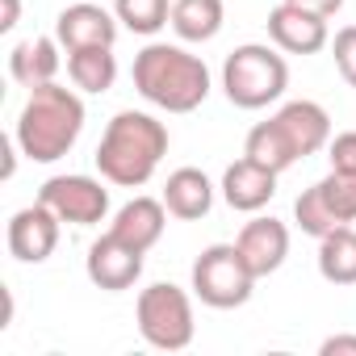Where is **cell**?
<instances>
[{"instance_id":"1","label":"cell","mask_w":356,"mask_h":356,"mask_svg":"<svg viewBox=\"0 0 356 356\" xmlns=\"http://www.w3.org/2000/svg\"><path fill=\"white\" fill-rule=\"evenodd\" d=\"M168 126L143 109H122L105 122L97 143V172L118 189H143L168 155Z\"/></svg>"},{"instance_id":"2","label":"cell","mask_w":356,"mask_h":356,"mask_svg":"<svg viewBox=\"0 0 356 356\" xmlns=\"http://www.w3.org/2000/svg\"><path fill=\"white\" fill-rule=\"evenodd\" d=\"M134 88L147 105L163 113H193L210 97V67L202 55L176 42H147L134 55Z\"/></svg>"},{"instance_id":"3","label":"cell","mask_w":356,"mask_h":356,"mask_svg":"<svg viewBox=\"0 0 356 356\" xmlns=\"http://www.w3.org/2000/svg\"><path fill=\"white\" fill-rule=\"evenodd\" d=\"M84 134V97L80 88H67V84H42V88H30L22 113H17V126H13V138L22 147V155L30 163H55L63 159Z\"/></svg>"},{"instance_id":"4","label":"cell","mask_w":356,"mask_h":356,"mask_svg":"<svg viewBox=\"0 0 356 356\" xmlns=\"http://www.w3.org/2000/svg\"><path fill=\"white\" fill-rule=\"evenodd\" d=\"M327 143H331V113L318 101H285L268 122H256L248 130L243 155L273 172H285L298 159L323 151Z\"/></svg>"},{"instance_id":"5","label":"cell","mask_w":356,"mask_h":356,"mask_svg":"<svg viewBox=\"0 0 356 356\" xmlns=\"http://www.w3.org/2000/svg\"><path fill=\"white\" fill-rule=\"evenodd\" d=\"M289 88V63L268 42H243L222 63V92L235 109H268Z\"/></svg>"},{"instance_id":"6","label":"cell","mask_w":356,"mask_h":356,"mask_svg":"<svg viewBox=\"0 0 356 356\" xmlns=\"http://www.w3.org/2000/svg\"><path fill=\"white\" fill-rule=\"evenodd\" d=\"M134 323H138V335L143 343L159 348V352H181L193 343L197 335V323H193V298L172 285V281H155L138 293L134 302Z\"/></svg>"},{"instance_id":"7","label":"cell","mask_w":356,"mask_h":356,"mask_svg":"<svg viewBox=\"0 0 356 356\" xmlns=\"http://www.w3.org/2000/svg\"><path fill=\"white\" fill-rule=\"evenodd\" d=\"M256 281L260 277L248 268V260L235 243H210L193 260V285L189 289L210 310H235V306H248Z\"/></svg>"},{"instance_id":"8","label":"cell","mask_w":356,"mask_h":356,"mask_svg":"<svg viewBox=\"0 0 356 356\" xmlns=\"http://www.w3.org/2000/svg\"><path fill=\"white\" fill-rule=\"evenodd\" d=\"M109 181L101 176H84V172H67V176H51L38 189V202L51 206L59 214L63 227H97L109 218Z\"/></svg>"},{"instance_id":"9","label":"cell","mask_w":356,"mask_h":356,"mask_svg":"<svg viewBox=\"0 0 356 356\" xmlns=\"http://www.w3.org/2000/svg\"><path fill=\"white\" fill-rule=\"evenodd\" d=\"M143 256H147V252H138V248H130L126 239H118L113 231H105V235L88 248L84 273H88V281H92L97 289H105V293H126V289H134L138 277H143Z\"/></svg>"},{"instance_id":"10","label":"cell","mask_w":356,"mask_h":356,"mask_svg":"<svg viewBox=\"0 0 356 356\" xmlns=\"http://www.w3.org/2000/svg\"><path fill=\"white\" fill-rule=\"evenodd\" d=\"M59 231H63L59 214H55L51 206L34 202V206L17 210V214L9 218V231H5L9 256L22 260V264H42V260L55 256V248H59Z\"/></svg>"},{"instance_id":"11","label":"cell","mask_w":356,"mask_h":356,"mask_svg":"<svg viewBox=\"0 0 356 356\" xmlns=\"http://www.w3.org/2000/svg\"><path fill=\"white\" fill-rule=\"evenodd\" d=\"M331 17H318L302 5H281L268 13V42L285 55H318L323 47H331V30H327Z\"/></svg>"},{"instance_id":"12","label":"cell","mask_w":356,"mask_h":356,"mask_svg":"<svg viewBox=\"0 0 356 356\" xmlns=\"http://www.w3.org/2000/svg\"><path fill=\"white\" fill-rule=\"evenodd\" d=\"M118 13L105 5H92V0H80V5L59 9L55 17V38L63 42V51H80V47H113L118 42Z\"/></svg>"},{"instance_id":"13","label":"cell","mask_w":356,"mask_h":356,"mask_svg":"<svg viewBox=\"0 0 356 356\" xmlns=\"http://www.w3.org/2000/svg\"><path fill=\"white\" fill-rule=\"evenodd\" d=\"M277 176L281 172H273V168H264V163H256V159H235V163H227V172H222V202L235 210V214H260L273 197H277Z\"/></svg>"},{"instance_id":"14","label":"cell","mask_w":356,"mask_h":356,"mask_svg":"<svg viewBox=\"0 0 356 356\" xmlns=\"http://www.w3.org/2000/svg\"><path fill=\"white\" fill-rule=\"evenodd\" d=\"M235 248L243 252V260H248V268L256 273V277H273L281 264H285V256H289V227L281 222V218H264V214H256L252 222H243V231L235 235Z\"/></svg>"},{"instance_id":"15","label":"cell","mask_w":356,"mask_h":356,"mask_svg":"<svg viewBox=\"0 0 356 356\" xmlns=\"http://www.w3.org/2000/svg\"><path fill=\"white\" fill-rule=\"evenodd\" d=\"M63 67V42L55 34H38V38H26L9 51V76L22 84V88H42V84H55Z\"/></svg>"},{"instance_id":"16","label":"cell","mask_w":356,"mask_h":356,"mask_svg":"<svg viewBox=\"0 0 356 356\" xmlns=\"http://www.w3.org/2000/svg\"><path fill=\"white\" fill-rule=\"evenodd\" d=\"M168 206H163V197H130L118 214H113V222H109V231L118 235V239H126L130 248H138V252H151L159 239H163V227H168Z\"/></svg>"},{"instance_id":"17","label":"cell","mask_w":356,"mask_h":356,"mask_svg":"<svg viewBox=\"0 0 356 356\" xmlns=\"http://www.w3.org/2000/svg\"><path fill=\"white\" fill-rule=\"evenodd\" d=\"M163 206L172 218L181 222H197L214 210V181L202 172V168H176L168 181H163Z\"/></svg>"},{"instance_id":"18","label":"cell","mask_w":356,"mask_h":356,"mask_svg":"<svg viewBox=\"0 0 356 356\" xmlns=\"http://www.w3.org/2000/svg\"><path fill=\"white\" fill-rule=\"evenodd\" d=\"M172 34L181 42H214L227 26V0H172Z\"/></svg>"},{"instance_id":"19","label":"cell","mask_w":356,"mask_h":356,"mask_svg":"<svg viewBox=\"0 0 356 356\" xmlns=\"http://www.w3.org/2000/svg\"><path fill=\"white\" fill-rule=\"evenodd\" d=\"M67 80L88 92V97H101L118 84V55L113 47H80V51H67Z\"/></svg>"},{"instance_id":"20","label":"cell","mask_w":356,"mask_h":356,"mask_svg":"<svg viewBox=\"0 0 356 356\" xmlns=\"http://www.w3.org/2000/svg\"><path fill=\"white\" fill-rule=\"evenodd\" d=\"M318 277L327 285H356V231L335 227L318 239Z\"/></svg>"},{"instance_id":"21","label":"cell","mask_w":356,"mask_h":356,"mask_svg":"<svg viewBox=\"0 0 356 356\" xmlns=\"http://www.w3.org/2000/svg\"><path fill=\"white\" fill-rule=\"evenodd\" d=\"M113 13L130 34L155 38L172 22V0H113Z\"/></svg>"},{"instance_id":"22","label":"cell","mask_w":356,"mask_h":356,"mask_svg":"<svg viewBox=\"0 0 356 356\" xmlns=\"http://www.w3.org/2000/svg\"><path fill=\"white\" fill-rule=\"evenodd\" d=\"M314 185H318V193H323L331 218H335L339 227H352V222H356V176H348V172H327L323 181H314Z\"/></svg>"},{"instance_id":"23","label":"cell","mask_w":356,"mask_h":356,"mask_svg":"<svg viewBox=\"0 0 356 356\" xmlns=\"http://www.w3.org/2000/svg\"><path fill=\"white\" fill-rule=\"evenodd\" d=\"M293 222L302 227V235H314V239H323L327 231H335V227H339V222L331 218V210H327V202H323L318 185L302 189V197L293 202Z\"/></svg>"},{"instance_id":"24","label":"cell","mask_w":356,"mask_h":356,"mask_svg":"<svg viewBox=\"0 0 356 356\" xmlns=\"http://www.w3.org/2000/svg\"><path fill=\"white\" fill-rule=\"evenodd\" d=\"M331 59H335V72L343 76V84L356 88V26L335 30V38H331Z\"/></svg>"},{"instance_id":"25","label":"cell","mask_w":356,"mask_h":356,"mask_svg":"<svg viewBox=\"0 0 356 356\" xmlns=\"http://www.w3.org/2000/svg\"><path fill=\"white\" fill-rule=\"evenodd\" d=\"M327 159H331V172H348L356 176V130H343L327 143Z\"/></svg>"},{"instance_id":"26","label":"cell","mask_w":356,"mask_h":356,"mask_svg":"<svg viewBox=\"0 0 356 356\" xmlns=\"http://www.w3.org/2000/svg\"><path fill=\"white\" fill-rule=\"evenodd\" d=\"M323 356H356V335H327L318 343Z\"/></svg>"},{"instance_id":"27","label":"cell","mask_w":356,"mask_h":356,"mask_svg":"<svg viewBox=\"0 0 356 356\" xmlns=\"http://www.w3.org/2000/svg\"><path fill=\"white\" fill-rule=\"evenodd\" d=\"M22 22V0H0V34H13Z\"/></svg>"},{"instance_id":"28","label":"cell","mask_w":356,"mask_h":356,"mask_svg":"<svg viewBox=\"0 0 356 356\" xmlns=\"http://www.w3.org/2000/svg\"><path fill=\"white\" fill-rule=\"evenodd\" d=\"M289 5H302V9H310L318 17H335L343 9V0H289Z\"/></svg>"}]
</instances>
